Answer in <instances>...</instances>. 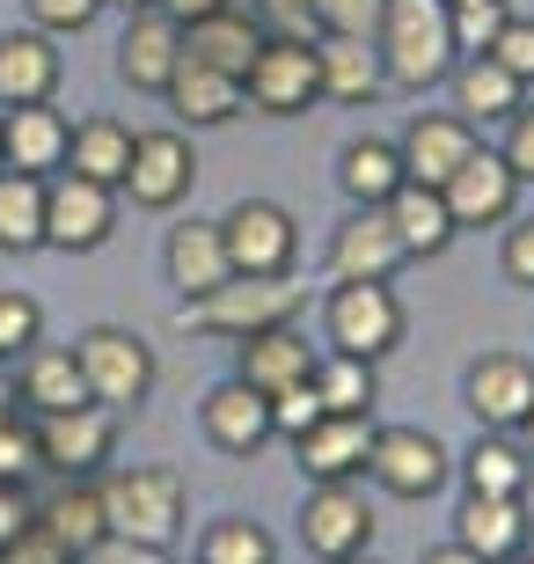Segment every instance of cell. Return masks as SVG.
Returning <instances> with one entry per match:
<instances>
[{"label":"cell","instance_id":"1","mask_svg":"<svg viewBox=\"0 0 534 564\" xmlns=\"http://www.w3.org/2000/svg\"><path fill=\"white\" fill-rule=\"evenodd\" d=\"M373 44H381L389 88H403V96L439 88L454 74V59H461V52H454V8L447 0H381Z\"/></svg>","mask_w":534,"mask_h":564},{"label":"cell","instance_id":"2","mask_svg":"<svg viewBox=\"0 0 534 564\" xmlns=\"http://www.w3.org/2000/svg\"><path fill=\"white\" fill-rule=\"evenodd\" d=\"M308 308V286L293 272H271V279H249V272H235V279H220L212 293H190L184 301V323L190 330H206V337H257V330H271V323H293V315Z\"/></svg>","mask_w":534,"mask_h":564},{"label":"cell","instance_id":"3","mask_svg":"<svg viewBox=\"0 0 534 564\" xmlns=\"http://www.w3.org/2000/svg\"><path fill=\"white\" fill-rule=\"evenodd\" d=\"M96 491H103L110 535H132V543L168 550L176 535H184V521H190L184 477H176V469H162V462H146V469H118V477L96 484Z\"/></svg>","mask_w":534,"mask_h":564},{"label":"cell","instance_id":"4","mask_svg":"<svg viewBox=\"0 0 534 564\" xmlns=\"http://www.w3.org/2000/svg\"><path fill=\"white\" fill-rule=\"evenodd\" d=\"M323 337L329 352L351 359H389L403 345V301L389 279H337L323 301Z\"/></svg>","mask_w":534,"mask_h":564},{"label":"cell","instance_id":"5","mask_svg":"<svg viewBox=\"0 0 534 564\" xmlns=\"http://www.w3.org/2000/svg\"><path fill=\"white\" fill-rule=\"evenodd\" d=\"M74 359H81L88 397L103 403V411H140L146 389H154V352H146V337L118 330V323H96V330H81Z\"/></svg>","mask_w":534,"mask_h":564},{"label":"cell","instance_id":"6","mask_svg":"<svg viewBox=\"0 0 534 564\" xmlns=\"http://www.w3.org/2000/svg\"><path fill=\"white\" fill-rule=\"evenodd\" d=\"M249 104L271 110V118H301V110L323 104V66H315V44L308 37H286V30H271L257 44V59L242 74Z\"/></svg>","mask_w":534,"mask_h":564},{"label":"cell","instance_id":"7","mask_svg":"<svg viewBox=\"0 0 534 564\" xmlns=\"http://www.w3.org/2000/svg\"><path fill=\"white\" fill-rule=\"evenodd\" d=\"M110 228H118V191L110 184H88L74 169L44 176V250L88 257L110 242Z\"/></svg>","mask_w":534,"mask_h":564},{"label":"cell","instance_id":"8","mask_svg":"<svg viewBox=\"0 0 534 564\" xmlns=\"http://www.w3.org/2000/svg\"><path fill=\"white\" fill-rule=\"evenodd\" d=\"M220 242H227V264L249 279H271V272H293L301 257V220H293L279 198H242V206L220 213Z\"/></svg>","mask_w":534,"mask_h":564},{"label":"cell","instance_id":"9","mask_svg":"<svg viewBox=\"0 0 534 564\" xmlns=\"http://www.w3.org/2000/svg\"><path fill=\"white\" fill-rule=\"evenodd\" d=\"M301 543H308L323 564L367 557V550H373V506H367V491H351V484H308Z\"/></svg>","mask_w":534,"mask_h":564},{"label":"cell","instance_id":"10","mask_svg":"<svg viewBox=\"0 0 534 564\" xmlns=\"http://www.w3.org/2000/svg\"><path fill=\"white\" fill-rule=\"evenodd\" d=\"M190 184H198V154H190L184 132H132V169H124V198L146 213L184 206Z\"/></svg>","mask_w":534,"mask_h":564},{"label":"cell","instance_id":"11","mask_svg":"<svg viewBox=\"0 0 534 564\" xmlns=\"http://www.w3.org/2000/svg\"><path fill=\"white\" fill-rule=\"evenodd\" d=\"M37 433V462L44 469H59V477H96L118 447V411L103 403H81V411H52V419L30 425Z\"/></svg>","mask_w":534,"mask_h":564},{"label":"cell","instance_id":"12","mask_svg":"<svg viewBox=\"0 0 534 564\" xmlns=\"http://www.w3.org/2000/svg\"><path fill=\"white\" fill-rule=\"evenodd\" d=\"M367 477L395 499H432L447 484V447L417 425H381L373 433V455H367Z\"/></svg>","mask_w":534,"mask_h":564},{"label":"cell","instance_id":"13","mask_svg":"<svg viewBox=\"0 0 534 564\" xmlns=\"http://www.w3.org/2000/svg\"><path fill=\"white\" fill-rule=\"evenodd\" d=\"M439 198H447L454 228H498V220H513L520 176H513V162H505L498 147H476L469 162H461L447 184H439Z\"/></svg>","mask_w":534,"mask_h":564},{"label":"cell","instance_id":"14","mask_svg":"<svg viewBox=\"0 0 534 564\" xmlns=\"http://www.w3.org/2000/svg\"><path fill=\"white\" fill-rule=\"evenodd\" d=\"M198 433H206L220 455H235V462L264 455V440H279L271 433V397L249 389L242 375H227L220 389H206V403H198Z\"/></svg>","mask_w":534,"mask_h":564},{"label":"cell","instance_id":"15","mask_svg":"<svg viewBox=\"0 0 534 564\" xmlns=\"http://www.w3.org/2000/svg\"><path fill=\"white\" fill-rule=\"evenodd\" d=\"M395 154H403V176H411V184L439 191L454 169L476 154V126L461 110H417L411 126H403V140H395Z\"/></svg>","mask_w":534,"mask_h":564},{"label":"cell","instance_id":"16","mask_svg":"<svg viewBox=\"0 0 534 564\" xmlns=\"http://www.w3.org/2000/svg\"><path fill=\"white\" fill-rule=\"evenodd\" d=\"M176 66H184V22H168L162 8H132V15H124V37H118V74H124V88L162 96Z\"/></svg>","mask_w":534,"mask_h":564},{"label":"cell","instance_id":"17","mask_svg":"<svg viewBox=\"0 0 534 564\" xmlns=\"http://www.w3.org/2000/svg\"><path fill=\"white\" fill-rule=\"evenodd\" d=\"M373 433H381L373 419H337V411H323L308 433L293 440V462H301L308 484H351V477H367Z\"/></svg>","mask_w":534,"mask_h":564},{"label":"cell","instance_id":"18","mask_svg":"<svg viewBox=\"0 0 534 564\" xmlns=\"http://www.w3.org/2000/svg\"><path fill=\"white\" fill-rule=\"evenodd\" d=\"M403 257L411 250H403L389 206H351V220H337L329 235V279H395Z\"/></svg>","mask_w":534,"mask_h":564},{"label":"cell","instance_id":"19","mask_svg":"<svg viewBox=\"0 0 534 564\" xmlns=\"http://www.w3.org/2000/svg\"><path fill=\"white\" fill-rule=\"evenodd\" d=\"M461 397H469L476 425H491V433H520V419L534 411V367L520 352H483L461 381Z\"/></svg>","mask_w":534,"mask_h":564},{"label":"cell","instance_id":"20","mask_svg":"<svg viewBox=\"0 0 534 564\" xmlns=\"http://www.w3.org/2000/svg\"><path fill=\"white\" fill-rule=\"evenodd\" d=\"M66 140H74V126H66L52 104H8L0 110V154H8V169H22V176H59Z\"/></svg>","mask_w":534,"mask_h":564},{"label":"cell","instance_id":"21","mask_svg":"<svg viewBox=\"0 0 534 564\" xmlns=\"http://www.w3.org/2000/svg\"><path fill=\"white\" fill-rule=\"evenodd\" d=\"M59 44H52V30H8L0 37V110L8 104H52L59 96Z\"/></svg>","mask_w":534,"mask_h":564},{"label":"cell","instance_id":"22","mask_svg":"<svg viewBox=\"0 0 534 564\" xmlns=\"http://www.w3.org/2000/svg\"><path fill=\"white\" fill-rule=\"evenodd\" d=\"M15 403H30L37 419L96 403V397H88L81 359H74V345H30V352H22V375H15Z\"/></svg>","mask_w":534,"mask_h":564},{"label":"cell","instance_id":"23","mask_svg":"<svg viewBox=\"0 0 534 564\" xmlns=\"http://www.w3.org/2000/svg\"><path fill=\"white\" fill-rule=\"evenodd\" d=\"M315 345L293 323H271V330L242 337V352H235V375L249 381V389H264V397H279V389H293V381H308L315 375Z\"/></svg>","mask_w":534,"mask_h":564},{"label":"cell","instance_id":"24","mask_svg":"<svg viewBox=\"0 0 534 564\" xmlns=\"http://www.w3.org/2000/svg\"><path fill=\"white\" fill-rule=\"evenodd\" d=\"M454 543L476 550L483 564H513L527 550V506L520 499H491V491H469L461 513H454Z\"/></svg>","mask_w":534,"mask_h":564},{"label":"cell","instance_id":"25","mask_svg":"<svg viewBox=\"0 0 534 564\" xmlns=\"http://www.w3.org/2000/svg\"><path fill=\"white\" fill-rule=\"evenodd\" d=\"M37 528H44V535H52V543H59V550H66L74 564H81L88 550H96V543L110 535L103 491H96L88 477H66L59 491H52V499H37Z\"/></svg>","mask_w":534,"mask_h":564},{"label":"cell","instance_id":"26","mask_svg":"<svg viewBox=\"0 0 534 564\" xmlns=\"http://www.w3.org/2000/svg\"><path fill=\"white\" fill-rule=\"evenodd\" d=\"M315 66H323V104H373L389 88L373 37H323L315 44Z\"/></svg>","mask_w":534,"mask_h":564},{"label":"cell","instance_id":"27","mask_svg":"<svg viewBox=\"0 0 534 564\" xmlns=\"http://www.w3.org/2000/svg\"><path fill=\"white\" fill-rule=\"evenodd\" d=\"M162 96H168V110H176L184 126H227V118L249 104V88L235 82V74H220V66H198V59L176 66Z\"/></svg>","mask_w":534,"mask_h":564},{"label":"cell","instance_id":"28","mask_svg":"<svg viewBox=\"0 0 534 564\" xmlns=\"http://www.w3.org/2000/svg\"><path fill=\"white\" fill-rule=\"evenodd\" d=\"M168 279H176V293H212L220 279H235V264H227V242H220V220H176L168 228Z\"/></svg>","mask_w":534,"mask_h":564},{"label":"cell","instance_id":"29","mask_svg":"<svg viewBox=\"0 0 534 564\" xmlns=\"http://www.w3.org/2000/svg\"><path fill=\"white\" fill-rule=\"evenodd\" d=\"M257 44H264V30H257L249 15H235V8H220V15H198V22H184V59H198V66H220V74H235V82L249 74V59H257Z\"/></svg>","mask_w":534,"mask_h":564},{"label":"cell","instance_id":"30","mask_svg":"<svg viewBox=\"0 0 534 564\" xmlns=\"http://www.w3.org/2000/svg\"><path fill=\"white\" fill-rule=\"evenodd\" d=\"M520 96H527V82H513L491 52H476L469 66H454V110H461L469 126H505L520 110Z\"/></svg>","mask_w":534,"mask_h":564},{"label":"cell","instance_id":"31","mask_svg":"<svg viewBox=\"0 0 534 564\" xmlns=\"http://www.w3.org/2000/svg\"><path fill=\"white\" fill-rule=\"evenodd\" d=\"M389 220H395V235H403V250H411V257H439L454 235H461V228H454V213H447V198H439L432 184H411V176L395 184Z\"/></svg>","mask_w":534,"mask_h":564},{"label":"cell","instance_id":"32","mask_svg":"<svg viewBox=\"0 0 534 564\" xmlns=\"http://www.w3.org/2000/svg\"><path fill=\"white\" fill-rule=\"evenodd\" d=\"M66 169L74 176H88V184H124V169H132V126H118V118H81L74 126V140H66Z\"/></svg>","mask_w":534,"mask_h":564},{"label":"cell","instance_id":"33","mask_svg":"<svg viewBox=\"0 0 534 564\" xmlns=\"http://www.w3.org/2000/svg\"><path fill=\"white\" fill-rule=\"evenodd\" d=\"M337 184H345L351 206H389L395 184H403V154H395V140H351L345 154H337Z\"/></svg>","mask_w":534,"mask_h":564},{"label":"cell","instance_id":"34","mask_svg":"<svg viewBox=\"0 0 534 564\" xmlns=\"http://www.w3.org/2000/svg\"><path fill=\"white\" fill-rule=\"evenodd\" d=\"M0 250L8 257L44 250V176L0 169Z\"/></svg>","mask_w":534,"mask_h":564},{"label":"cell","instance_id":"35","mask_svg":"<svg viewBox=\"0 0 534 564\" xmlns=\"http://www.w3.org/2000/svg\"><path fill=\"white\" fill-rule=\"evenodd\" d=\"M461 477H469V491H491V499H520V491H527V477H534V455H527V447H513L505 433H491V440H476V447H469Z\"/></svg>","mask_w":534,"mask_h":564},{"label":"cell","instance_id":"36","mask_svg":"<svg viewBox=\"0 0 534 564\" xmlns=\"http://www.w3.org/2000/svg\"><path fill=\"white\" fill-rule=\"evenodd\" d=\"M315 397H323V411H337V419H373V359H351V352H329L315 359Z\"/></svg>","mask_w":534,"mask_h":564},{"label":"cell","instance_id":"37","mask_svg":"<svg viewBox=\"0 0 534 564\" xmlns=\"http://www.w3.org/2000/svg\"><path fill=\"white\" fill-rule=\"evenodd\" d=\"M198 564H279V543H271L264 521H249V513H220V521L198 535Z\"/></svg>","mask_w":534,"mask_h":564},{"label":"cell","instance_id":"38","mask_svg":"<svg viewBox=\"0 0 534 564\" xmlns=\"http://www.w3.org/2000/svg\"><path fill=\"white\" fill-rule=\"evenodd\" d=\"M505 0H454V52L461 59H476V52H491V37L505 30Z\"/></svg>","mask_w":534,"mask_h":564},{"label":"cell","instance_id":"39","mask_svg":"<svg viewBox=\"0 0 534 564\" xmlns=\"http://www.w3.org/2000/svg\"><path fill=\"white\" fill-rule=\"evenodd\" d=\"M30 345H44V308L30 293H0V359H22Z\"/></svg>","mask_w":534,"mask_h":564},{"label":"cell","instance_id":"40","mask_svg":"<svg viewBox=\"0 0 534 564\" xmlns=\"http://www.w3.org/2000/svg\"><path fill=\"white\" fill-rule=\"evenodd\" d=\"M323 37H373L381 30V0H308Z\"/></svg>","mask_w":534,"mask_h":564},{"label":"cell","instance_id":"41","mask_svg":"<svg viewBox=\"0 0 534 564\" xmlns=\"http://www.w3.org/2000/svg\"><path fill=\"white\" fill-rule=\"evenodd\" d=\"M315 419H323V397H315V375H308V381H293V389H279V397H271V433H279V440H301V433H308Z\"/></svg>","mask_w":534,"mask_h":564},{"label":"cell","instance_id":"42","mask_svg":"<svg viewBox=\"0 0 534 564\" xmlns=\"http://www.w3.org/2000/svg\"><path fill=\"white\" fill-rule=\"evenodd\" d=\"M30 8V22L37 30H52V37H74V30H88V22L103 15L110 0H22Z\"/></svg>","mask_w":534,"mask_h":564},{"label":"cell","instance_id":"43","mask_svg":"<svg viewBox=\"0 0 534 564\" xmlns=\"http://www.w3.org/2000/svg\"><path fill=\"white\" fill-rule=\"evenodd\" d=\"M491 59L513 74V82H534V22L527 15H505V30L491 37Z\"/></svg>","mask_w":534,"mask_h":564},{"label":"cell","instance_id":"44","mask_svg":"<svg viewBox=\"0 0 534 564\" xmlns=\"http://www.w3.org/2000/svg\"><path fill=\"white\" fill-rule=\"evenodd\" d=\"M30 469H37V433H30L22 419H0V477L22 484Z\"/></svg>","mask_w":534,"mask_h":564},{"label":"cell","instance_id":"45","mask_svg":"<svg viewBox=\"0 0 534 564\" xmlns=\"http://www.w3.org/2000/svg\"><path fill=\"white\" fill-rule=\"evenodd\" d=\"M505 162H513L520 184H534V104H520L513 118H505V147H498Z\"/></svg>","mask_w":534,"mask_h":564},{"label":"cell","instance_id":"46","mask_svg":"<svg viewBox=\"0 0 534 564\" xmlns=\"http://www.w3.org/2000/svg\"><path fill=\"white\" fill-rule=\"evenodd\" d=\"M30 521H37V499H30V491H22L15 477H0V550L15 543V535H22Z\"/></svg>","mask_w":534,"mask_h":564},{"label":"cell","instance_id":"47","mask_svg":"<svg viewBox=\"0 0 534 564\" xmlns=\"http://www.w3.org/2000/svg\"><path fill=\"white\" fill-rule=\"evenodd\" d=\"M0 564H74V557H66V550L52 543V535H44L37 521H30V528H22V535H15V543L0 550Z\"/></svg>","mask_w":534,"mask_h":564},{"label":"cell","instance_id":"48","mask_svg":"<svg viewBox=\"0 0 534 564\" xmlns=\"http://www.w3.org/2000/svg\"><path fill=\"white\" fill-rule=\"evenodd\" d=\"M81 564H168V550H154V543H132V535H103V543L88 550Z\"/></svg>","mask_w":534,"mask_h":564},{"label":"cell","instance_id":"49","mask_svg":"<svg viewBox=\"0 0 534 564\" xmlns=\"http://www.w3.org/2000/svg\"><path fill=\"white\" fill-rule=\"evenodd\" d=\"M498 264H505L513 286H534V220H520V228L505 235V257H498Z\"/></svg>","mask_w":534,"mask_h":564},{"label":"cell","instance_id":"50","mask_svg":"<svg viewBox=\"0 0 534 564\" xmlns=\"http://www.w3.org/2000/svg\"><path fill=\"white\" fill-rule=\"evenodd\" d=\"M257 8H264V15L279 22V30H286V37H308V30H315L308 0H257Z\"/></svg>","mask_w":534,"mask_h":564},{"label":"cell","instance_id":"51","mask_svg":"<svg viewBox=\"0 0 534 564\" xmlns=\"http://www.w3.org/2000/svg\"><path fill=\"white\" fill-rule=\"evenodd\" d=\"M154 8H162L168 22H198V15H220L227 0H154Z\"/></svg>","mask_w":534,"mask_h":564},{"label":"cell","instance_id":"52","mask_svg":"<svg viewBox=\"0 0 534 564\" xmlns=\"http://www.w3.org/2000/svg\"><path fill=\"white\" fill-rule=\"evenodd\" d=\"M417 564H483V557H476V550H461V543H439V550H425Z\"/></svg>","mask_w":534,"mask_h":564},{"label":"cell","instance_id":"53","mask_svg":"<svg viewBox=\"0 0 534 564\" xmlns=\"http://www.w3.org/2000/svg\"><path fill=\"white\" fill-rule=\"evenodd\" d=\"M0 419H15V381L0 375Z\"/></svg>","mask_w":534,"mask_h":564},{"label":"cell","instance_id":"54","mask_svg":"<svg viewBox=\"0 0 534 564\" xmlns=\"http://www.w3.org/2000/svg\"><path fill=\"white\" fill-rule=\"evenodd\" d=\"M520 433H527V455H534V411H527V419H520Z\"/></svg>","mask_w":534,"mask_h":564},{"label":"cell","instance_id":"55","mask_svg":"<svg viewBox=\"0 0 534 564\" xmlns=\"http://www.w3.org/2000/svg\"><path fill=\"white\" fill-rule=\"evenodd\" d=\"M110 8H124V15H132V8H154V0H110Z\"/></svg>","mask_w":534,"mask_h":564},{"label":"cell","instance_id":"56","mask_svg":"<svg viewBox=\"0 0 534 564\" xmlns=\"http://www.w3.org/2000/svg\"><path fill=\"white\" fill-rule=\"evenodd\" d=\"M513 564H534V557H527V550H520V557H513Z\"/></svg>","mask_w":534,"mask_h":564},{"label":"cell","instance_id":"57","mask_svg":"<svg viewBox=\"0 0 534 564\" xmlns=\"http://www.w3.org/2000/svg\"><path fill=\"white\" fill-rule=\"evenodd\" d=\"M345 564H373V557H345Z\"/></svg>","mask_w":534,"mask_h":564},{"label":"cell","instance_id":"58","mask_svg":"<svg viewBox=\"0 0 534 564\" xmlns=\"http://www.w3.org/2000/svg\"><path fill=\"white\" fill-rule=\"evenodd\" d=\"M0 169H8V154H0Z\"/></svg>","mask_w":534,"mask_h":564},{"label":"cell","instance_id":"59","mask_svg":"<svg viewBox=\"0 0 534 564\" xmlns=\"http://www.w3.org/2000/svg\"><path fill=\"white\" fill-rule=\"evenodd\" d=\"M447 8H454V0H447Z\"/></svg>","mask_w":534,"mask_h":564}]
</instances>
